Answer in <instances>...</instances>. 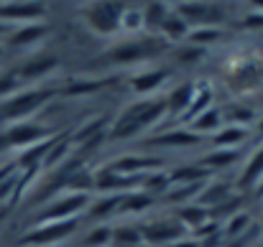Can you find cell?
Wrapping results in <instances>:
<instances>
[{"mask_svg": "<svg viewBox=\"0 0 263 247\" xmlns=\"http://www.w3.org/2000/svg\"><path fill=\"white\" fill-rule=\"evenodd\" d=\"M72 140H69V135L67 138H57L54 140V146L49 148V153L44 156V161H41V171H49V168H54V166H62L67 161V156L72 153Z\"/></svg>", "mask_w": 263, "mask_h": 247, "instance_id": "cell-28", "label": "cell"}, {"mask_svg": "<svg viewBox=\"0 0 263 247\" xmlns=\"http://www.w3.org/2000/svg\"><path fill=\"white\" fill-rule=\"evenodd\" d=\"M141 235H143L146 245L169 247L174 242H179L186 235V230L176 219H156V222H148L146 227H141Z\"/></svg>", "mask_w": 263, "mask_h": 247, "instance_id": "cell-12", "label": "cell"}, {"mask_svg": "<svg viewBox=\"0 0 263 247\" xmlns=\"http://www.w3.org/2000/svg\"><path fill=\"white\" fill-rule=\"evenodd\" d=\"M210 107H215V92L207 82L194 84V97H192V105L186 110V115L181 117V128H189L202 112H207Z\"/></svg>", "mask_w": 263, "mask_h": 247, "instance_id": "cell-17", "label": "cell"}, {"mask_svg": "<svg viewBox=\"0 0 263 247\" xmlns=\"http://www.w3.org/2000/svg\"><path fill=\"white\" fill-rule=\"evenodd\" d=\"M251 138L248 128H238V125H225L220 128L215 135H210V143L215 146V151H240V146Z\"/></svg>", "mask_w": 263, "mask_h": 247, "instance_id": "cell-20", "label": "cell"}, {"mask_svg": "<svg viewBox=\"0 0 263 247\" xmlns=\"http://www.w3.org/2000/svg\"><path fill=\"white\" fill-rule=\"evenodd\" d=\"M222 120H228L230 125H238V128H248L256 122V112L248 105H233L222 112Z\"/></svg>", "mask_w": 263, "mask_h": 247, "instance_id": "cell-34", "label": "cell"}, {"mask_svg": "<svg viewBox=\"0 0 263 247\" xmlns=\"http://www.w3.org/2000/svg\"><path fill=\"white\" fill-rule=\"evenodd\" d=\"M192 97H194V84L184 82L174 87L169 94H166V120H179L186 115L189 105H192Z\"/></svg>", "mask_w": 263, "mask_h": 247, "instance_id": "cell-16", "label": "cell"}, {"mask_svg": "<svg viewBox=\"0 0 263 247\" xmlns=\"http://www.w3.org/2000/svg\"><path fill=\"white\" fill-rule=\"evenodd\" d=\"M253 191H256V194H258V196H263V176H261V181H258V183H256V186H253Z\"/></svg>", "mask_w": 263, "mask_h": 247, "instance_id": "cell-42", "label": "cell"}, {"mask_svg": "<svg viewBox=\"0 0 263 247\" xmlns=\"http://www.w3.org/2000/svg\"><path fill=\"white\" fill-rule=\"evenodd\" d=\"M0 56H3V46H0Z\"/></svg>", "mask_w": 263, "mask_h": 247, "instance_id": "cell-45", "label": "cell"}, {"mask_svg": "<svg viewBox=\"0 0 263 247\" xmlns=\"http://www.w3.org/2000/svg\"><path fill=\"white\" fill-rule=\"evenodd\" d=\"M169 74L172 72L166 67H159V69H151V72H138L136 77H130V89L141 97H156V92L164 87Z\"/></svg>", "mask_w": 263, "mask_h": 247, "instance_id": "cell-15", "label": "cell"}, {"mask_svg": "<svg viewBox=\"0 0 263 247\" xmlns=\"http://www.w3.org/2000/svg\"><path fill=\"white\" fill-rule=\"evenodd\" d=\"M161 166H164L161 158H151V156H125V158L112 161L107 168H112L115 173L128 176V178H143V176H148V173H156Z\"/></svg>", "mask_w": 263, "mask_h": 247, "instance_id": "cell-13", "label": "cell"}, {"mask_svg": "<svg viewBox=\"0 0 263 247\" xmlns=\"http://www.w3.org/2000/svg\"><path fill=\"white\" fill-rule=\"evenodd\" d=\"M128 194V191H125ZM125 194H105L100 196L97 201L89 204V209L85 212L89 219H107V217H115L120 212V204H123V196Z\"/></svg>", "mask_w": 263, "mask_h": 247, "instance_id": "cell-24", "label": "cell"}, {"mask_svg": "<svg viewBox=\"0 0 263 247\" xmlns=\"http://www.w3.org/2000/svg\"><path fill=\"white\" fill-rule=\"evenodd\" d=\"M107 84H112V79H74V82H69L64 89H62V94H67V97H80V94H92V92H100V89H105Z\"/></svg>", "mask_w": 263, "mask_h": 247, "instance_id": "cell-32", "label": "cell"}, {"mask_svg": "<svg viewBox=\"0 0 263 247\" xmlns=\"http://www.w3.org/2000/svg\"><path fill=\"white\" fill-rule=\"evenodd\" d=\"M49 28L44 23H26V26H18L13 28V33L8 36V46L13 49H31L36 44H41L46 38Z\"/></svg>", "mask_w": 263, "mask_h": 247, "instance_id": "cell-19", "label": "cell"}, {"mask_svg": "<svg viewBox=\"0 0 263 247\" xmlns=\"http://www.w3.org/2000/svg\"><path fill=\"white\" fill-rule=\"evenodd\" d=\"M87 247H107L112 245V227L110 224H97L87 237H85Z\"/></svg>", "mask_w": 263, "mask_h": 247, "instance_id": "cell-37", "label": "cell"}, {"mask_svg": "<svg viewBox=\"0 0 263 247\" xmlns=\"http://www.w3.org/2000/svg\"><path fill=\"white\" fill-rule=\"evenodd\" d=\"M92 204L89 194H64L54 201H49L39 217L36 224H46V222H67V219H80V214H85Z\"/></svg>", "mask_w": 263, "mask_h": 247, "instance_id": "cell-7", "label": "cell"}, {"mask_svg": "<svg viewBox=\"0 0 263 247\" xmlns=\"http://www.w3.org/2000/svg\"><path fill=\"white\" fill-rule=\"evenodd\" d=\"M59 94V89L51 87H36V89H21L18 94L8 97L0 102V120L8 125H18V122H31V117L46 107L54 97Z\"/></svg>", "mask_w": 263, "mask_h": 247, "instance_id": "cell-2", "label": "cell"}, {"mask_svg": "<svg viewBox=\"0 0 263 247\" xmlns=\"http://www.w3.org/2000/svg\"><path fill=\"white\" fill-rule=\"evenodd\" d=\"M225 79L235 94H248L263 84V59L258 56H233L225 64Z\"/></svg>", "mask_w": 263, "mask_h": 247, "instance_id": "cell-4", "label": "cell"}, {"mask_svg": "<svg viewBox=\"0 0 263 247\" xmlns=\"http://www.w3.org/2000/svg\"><path fill=\"white\" fill-rule=\"evenodd\" d=\"M59 69V56H54V54H46V51H41V54H33V56H28L18 69H13L15 72V77L21 79V82H41V79H46L49 74H54Z\"/></svg>", "mask_w": 263, "mask_h": 247, "instance_id": "cell-11", "label": "cell"}, {"mask_svg": "<svg viewBox=\"0 0 263 247\" xmlns=\"http://www.w3.org/2000/svg\"><path fill=\"white\" fill-rule=\"evenodd\" d=\"M161 49H166V41L161 36L141 33L136 38H128V41H120L118 46H112L100 64H107V67H133V64H143V61L154 59L156 54H161Z\"/></svg>", "mask_w": 263, "mask_h": 247, "instance_id": "cell-3", "label": "cell"}, {"mask_svg": "<svg viewBox=\"0 0 263 247\" xmlns=\"http://www.w3.org/2000/svg\"><path fill=\"white\" fill-rule=\"evenodd\" d=\"M161 120H166V97L164 94L141 97L118 115V120L112 122L107 133L115 140H130V138L143 135L146 130H154Z\"/></svg>", "mask_w": 263, "mask_h": 247, "instance_id": "cell-1", "label": "cell"}, {"mask_svg": "<svg viewBox=\"0 0 263 247\" xmlns=\"http://www.w3.org/2000/svg\"><path fill=\"white\" fill-rule=\"evenodd\" d=\"M159 36L169 44V41H181V38H186L189 36V26L179 18V15H174V10H172V15L159 26Z\"/></svg>", "mask_w": 263, "mask_h": 247, "instance_id": "cell-31", "label": "cell"}, {"mask_svg": "<svg viewBox=\"0 0 263 247\" xmlns=\"http://www.w3.org/2000/svg\"><path fill=\"white\" fill-rule=\"evenodd\" d=\"M174 15H179L186 26H199V28H220V23L225 20V10L217 3H176Z\"/></svg>", "mask_w": 263, "mask_h": 247, "instance_id": "cell-8", "label": "cell"}, {"mask_svg": "<svg viewBox=\"0 0 263 247\" xmlns=\"http://www.w3.org/2000/svg\"><path fill=\"white\" fill-rule=\"evenodd\" d=\"M243 28H248V31H258V28H263V10H251L248 18L243 20Z\"/></svg>", "mask_w": 263, "mask_h": 247, "instance_id": "cell-40", "label": "cell"}, {"mask_svg": "<svg viewBox=\"0 0 263 247\" xmlns=\"http://www.w3.org/2000/svg\"><path fill=\"white\" fill-rule=\"evenodd\" d=\"M154 196L143 194V191H128L123 196V204H120V212L118 214H143L154 207Z\"/></svg>", "mask_w": 263, "mask_h": 247, "instance_id": "cell-27", "label": "cell"}, {"mask_svg": "<svg viewBox=\"0 0 263 247\" xmlns=\"http://www.w3.org/2000/svg\"><path fill=\"white\" fill-rule=\"evenodd\" d=\"M258 135H261V143H263V117H261V122H258Z\"/></svg>", "mask_w": 263, "mask_h": 247, "instance_id": "cell-44", "label": "cell"}, {"mask_svg": "<svg viewBox=\"0 0 263 247\" xmlns=\"http://www.w3.org/2000/svg\"><path fill=\"white\" fill-rule=\"evenodd\" d=\"M261 176H263V143L251 153L248 163H246L243 173H240V178H238V189H243V191H253V186L261 181Z\"/></svg>", "mask_w": 263, "mask_h": 247, "instance_id": "cell-23", "label": "cell"}, {"mask_svg": "<svg viewBox=\"0 0 263 247\" xmlns=\"http://www.w3.org/2000/svg\"><path fill=\"white\" fill-rule=\"evenodd\" d=\"M112 242L118 247H143V235H141V227L136 224H118L112 227Z\"/></svg>", "mask_w": 263, "mask_h": 247, "instance_id": "cell-29", "label": "cell"}, {"mask_svg": "<svg viewBox=\"0 0 263 247\" xmlns=\"http://www.w3.org/2000/svg\"><path fill=\"white\" fill-rule=\"evenodd\" d=\"M51 138V130L41 128V125H33V122H18V125H10L3 135V146L5 148H15V151H26L41 140Z\"/></svg>", "mask_w": 263, "mask_h": 247, "instance_id": "cell-9", "label": "cell"}, {"mask_svg": "<svg viewBox=\"0 0 263 247\" xmlns=\"http://www.w3.org/2000/svg\"><path fill=\"white\" fill-rule=\"evenodd\" d=\"M169 247H202L194 237H181L179 242H174V245H169Z\"/></svg>", "mask_w": 263, "mask_h": 247, "instance_id": "cell-41", "label": "cell"}, {"mask_svg": "<svg viewBox=\"0 0 263 247\" xmlns=\"http://www.w3.org/2000/svg\"><path fill=\"white\" fill-rule=\"evenodd\" d=\"M46 15L44 3H0V23L5 26H26V23H41Z\"/></svg>", "mask_w": 263, "mask_h": 247, "instance_id": "cell-10", "label": "cell"}, {"mask_svg": "<svg viewBox=\"0 0 263 247\" xmlns=\"http://www.w3.org/2000/svg\"><path fill=\"white\" fill-rule=\"evenodd\" d=\"M169 3H146L143 5V20H146V33H154V28L159 31V26L172 15Z\"/></svg>", "mask_w": 263, "mask_h": 247, "instance_id": "cell-30", "label": "cell"}, {"mask_svg": "<svg viewBox=\"0 0 263 247\" xmlns=\"http://www.w3.org/2000/svg\"><path fill=\"white\" fill-rule=\"evenodd\" d=\"M220 36H222V31H220V28H197V31H189V36H186V38H189L194 46H199V49H202L204 44H212V41H217Z\"/></svg>", "mask_w": 263, "mask_h": 247, "instance_id": "cell-39", "label": "cell"}, {"mask_svg": "<svg viewBox=\"0 0 263 247\" xmlns=\"http://www.w3.org/2000/svg\"><path fill=\"white\" fill-rule=\"evenodd\" d=\"M125 3H110V0H100V3H89L82 13V20L92 33L97 36H118L120 33V18H123Z\"/></svg>", "mask_w": 263, "mask_h": 247, "instance_id": "cell-5", "label": "cell"}, {"mask_svg": "<svg viewBox=\"0 0 263 247\" xmlns=\"http://www.w3.org/2000/svg\"><path fill=\"white\" fill-rule=\"evenodd\" d=\"M176 222L186 230V232H197L199 227H204L210 222V212L197 207V204H184V207H176Z\"/></svg>", "mask_w": 263, "mask_h": 247, "instance_id": "cell-22", "label": "cell"}, {"mask_svg": "<svg viewBox=\"0 0 263 247\" xmlns=\"http://www.w3.org/2000/svg\"><path fill=\"white\" fill-rule=\"evenodd\" d=\"M230 196H233V186H230L228 181H207V183L202 186L199 196L194 199V204L202 207V209H207V212H212L215 207H220V204L228 201Z\"/></svg>", "mask_w": 263, "mask_h": 247, "instance_id": "cell-18", "label": "cell"}, {"mask_svg": "<svg viewBox=\"0 0 263 247\" xmlns=\"http://www.w3.org/2000/svg\"><path fill=\"white\" fill-rule=\"evenodd\" d=\"M248 227H251V214H248V212H238L235 217L228 219V224H225V237L238 240V237H243V235L248 232Z\"/></svg>", "mask_w": 263, "mask_h": 247, "instance_id": "cell-36", "label": "cell"}, {"mask_svg": "<svg viewBox=\"0 0 263 247\" xmlns=\"http://www.w3.org/2000/svg\"><path fill=\"white\" fill-rule=\"evenodd\" d=\"M21 87H23V82L15 77V72H0V102L18 94Z\"/></svg>", "mask_w": 263, "mask_h": 247, "instance_id": "cell-38", "label": "cell"}, {"mask_svg": "<svg viewBox=\"0 0 263 247\" xmlns=\"http://www.w3.org/2000/svg\"><path fill=\"white\" fill-rule=\"evenodd\" d=\"M80 219H67V222H46V224H33L21 240L18 247H51L69 240L77 235Z\"/></svg>", "mask_w": 263, "mask_h": 247, "instance_id": "cell-6", "label": "cell"}, {"mask_svg": "<svg viewBox=\"0 0 263 247\" xmlns=\"http://www.w3.org/2000/svg\"><path fill=\"white\" fill-rule=\"evenodd\" d=\"M166 176H169V186H192V183H204V181H210V171H204L199 163L179 166L174 171H169Z\"/></svg>", "mask_w": 263, "mask_h": 247, "instance_id": "cell-21", "label": "cell"}, {"mask_svg": "<svg viewBox=\"0 0 263 247\" xmlns=\"http://www.w3.org/2000/svg\"><path fill=\"white\" fill-rule=\"evenodd\" d=\"M240 158V151H212V153H207L199 166L204 168V171H215V168H228V166H233L235 161Z\"/></svg>", "mask_w": 263, "mask_h": 247, "instance_id": "cell-33", "label": "cell"}, {"mask_svg": "<svg viewBox=\"0 0 263 247\" xmlns=\"http://www.w3.org/2000/svg\"><path fill=\"white\" fill-rule=\"evenodd\" d=\"M10 31H13V28H10V26H5V23H0V36H8V33H10Z\"/></svg>", "mask_w": 263, "mask_h": 247, "instance_id": "cell-43", "label": "cell"}, {"mask_svg": "<svg viewBox=\"0 0 263 247\" xmlns=\"http://www.w3.org/2000/svg\"><path fill=\"white\" fill-rule=\"evenodd\" d=\"M240 207H243V196L233 194L228 201H222L220 207H215V209L210 212V219H212V222H217V219H230V217H235V214L240 212Z\"/></svg>", "mask_w": 263, "mask_h": 247, "instance_id": "cell-35", "label": "cell"}, {"mask_svg": "<svg viewBox=\"0 0 263 247\" xmlns=\"http://www.w3.org/2000/svg\"><path fill=\"white\" fill-rule=\"evenodd\" d=\"M197 143H202V135H197L192 128L179 125V128H172V130L151 138L146 146H151V148H189V146H197Z\"/></svg>", "mask_w": 263, "mask_h": 247, "instance_id": "cell-14", "label": "cell"}, {"mask_svg": "<svg viewBox=\"0 0 263 247\" xmlns=\"http://www.w3.org/2000/svg\"><path fill=\"white\" fill-rule=\"evenodd\" d=\"M220 125H222V110L220 107H210L207 112H202L189 128L197 133V135H215L217 130H220Z\"/></svg>", "mask_w": 263, "mask_h": 247, "instance_id": "cell-25", "label": "cell"}, {"mask_svg": "<svg viewBox=\"0 0 263 247\" xmlns=\"http://www.w3.org/2000/svg\"><path fill=\"white\" fill-rule=\"evenodd\" d=\"M120 33H146V20H143V5H128L120 18Z\"/></svg>", "mask_w": 263, "mask_h": 247, "instance_id": "cell-26", "label": "cell"}]
</instances>
